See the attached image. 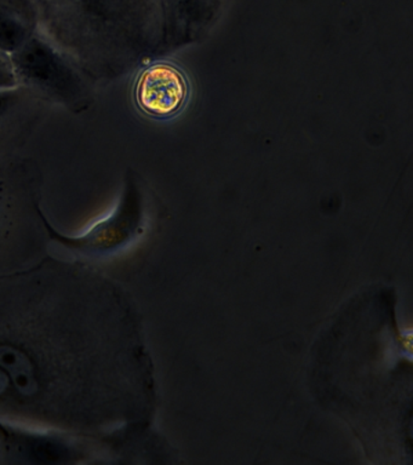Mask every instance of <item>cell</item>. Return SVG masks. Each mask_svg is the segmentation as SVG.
Wrapping results in <instances>:
<instances>
[{"mask_svg": "<svg viewBox=\"0 0 413 465\" xmlns=\"http://www.w3.org/2000/svg\"><path fill=\"white\" fill-rule=\"evenodd\" d=\"M190 83L175 65L158 62L148 65L137 76L133 100L143 114L154 119H169L186 107Z\"/></svg>", "mask_w": 413, "mask_h": 465, "instance_id": "8992f818", "label": "cell"}, {"mask_svg": "<svg viewBox=\"0 0 413 465\" xmlns=\"http://www.w3.org/2000/svg\"><path fill=\"white\" fill-rule=\"evenodd\" d=\"M144 369L124 293L46 258L0 276V420L74 432L136 420Z\"/></svg>", "mask_w": 413, "mask_h": 465, "instance_id": "6da1fadb", "label": "cell"}, {"mask_svg": "<svg viewBox=\"0 0 413 465\" xmlns=\"http://www.w3.org/2000/svg\"><path fill=\"white\" fill-rule=\"evenodd\" d=\"M0 447L6 463L78 464L89 461L93 449L60 429L0 420Z\"/></svg>", "mask_w": 413, "mask_h": 465, "instance_id": "277c9868", "label": "cell"}, {"mask_svg": "<svg viewBox=\"0 0 413 465\" xmlns=\"http://www.w3.org/2000/svg\"><path fill=\"white\" fill-rule=\"evenodd\" d=\"M19 85L10 54L0 51V90Z\"/></svg>", "mask_w": 413, "mask_h": 465, "instance_id": "9c48e42d", "label": "cell"}, {"mask_svg": "<svg viewBox=\"0 0 413 465\" xmlns=\"http://www.w3.org/2000/svg\"><path fill=\"white\" fill-rule=\"evenodd\" d=\"M42 170L34 159L13 155L0 159V242L16 222L41 206Z\"/></svg>", "mask_w": 413, "mask_h": 465, "instance_id": "5b68a950", "label": "cell"}, {"mask_svg": "<svg viewBox=\"0 0 413 465\" xmlns=\"http://www.w3.org/2000/svg\"><path fill=\"white\" fill-rule=\"evenodd\" d=\"M10 57L19 85L46 104L61 105L75 115L95 104L97 83L38 29Z\"/></svg>", "mask_w": 413, "mask_h": 465, "instance_id": "7a4b0ae2", "label": "cell"}, {"mask_svg": "<svg viewBox=\"0 0 413 465\" xmlns=\"http://www.w3.org/2000/svg\"><path fill=\"white\" fill-rule=\"evenodd\" d=\"M37 29L34 22L8 4L0 2V51L16 53Z\"/></svg>", "mask_w": 413, "mask_h": 465, "instance_id": "ba28073f", "label": "cell"}, {"mask_svg": "<svg viewBox=\"0 0 413 465\" xmlns=\"http://www.w3.org/2000/svg\"><path fill=\"white\" fill-rule=\"evenodd\" d=\"M0 2L8 4V5L13 6L14 9L19 11L20 14H23L27 20L34 22L35 25L34 10H32L30 0H0Z\"/></svg>", "mask_w": 413, "mask_h": 465, "instance_id": "30bf717a", "label": "cell"}, {"mask_svg": "<svg viewBox=\"0 0 413 465\" xmlns=\"http://www.w3.org/2000/svg\"><path fill=\"white\" fill-rule=\"evenodd\" d=\"M52 105L26 87L0 90V159L16 155L48 115Z\"/></svg>", "mask_w": 413, "mask_h": 465, "instance_id": "52a82bcc", "label": "cell"}, {"mask_svg": "<svg viewBox=\"0 0 413 465\" xmlns=\"http://www.w3.org/2000/svg\"><path fill=\"white\" fill-rule=\"evenodd\" d=\"M43 227L50 240L86 260H107L128 250L143 232V193L133 173L125 174L121 196L106 216L77 235H68L54 227L39 210Z\"/></svg>", "mask_w": 413, "mask_h": 465, "instance_id": "3957f363", "label": "cell"}]
</instances>
